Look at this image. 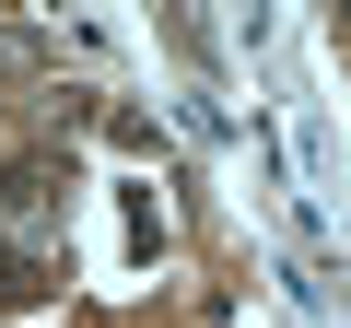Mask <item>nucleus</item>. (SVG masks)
Segmentation results:
<instances>
[{
	"label": "nucleus",
	"mask_w": 351,
	"mask_h": 328,
	"mask_svg": "<svg viewBox=\"0 0 351 328\" xmlns=\"http://www.w3.org/2000/svg\"><path fill=\"white\" fill-rule=\"evenodd\" d=\"M0 235H24V246L59 235V164H0Z\"/></svg>",
	"instance_id": "1"
},
{
	"label": "nucleus",
	"mask_w": 351,
	"mask_h": 328,
	"mask_svg": "<svg viewBox=\"0 0 351 328\" xmlns=\"http://www.w3.org/2000/svg\"><path fill=\"white\" fill-rule=\"evenodd\" d=\"M36 59H47V47H36V36H24V24H0V82H24V71H36Z\"/></svg>",
	"instance_id": "2"
}]
</instances>
